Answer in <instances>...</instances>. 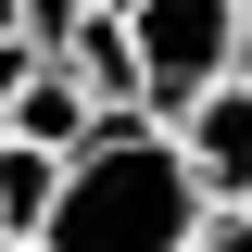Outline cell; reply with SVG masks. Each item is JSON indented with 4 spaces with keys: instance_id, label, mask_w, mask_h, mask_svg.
Returning <instances> with one entry per match:
<instances>
[{
    "instance_id": "6da1fadb",
    "label": "cell",
    "mask_w": 252,
    "mask_h": 252,
    "mask_svg": "<svg viewBox=\"0 0 252 252\" xmlns=\"http://www.w3.org/2000/svg\"><path fill=\"white\" fill-rule=\"evenodd\" d=\"M202 227H215V202L177 164V139L152 114H101V139L63 164V202H51L38 252H189Z\"/></svg>"
},
{
    "instance_id": "7a4b0ae2",
    "label": "cell",
    "mask_w": 252,
    "mask_h": 252,
    "mask_svg": "<svg viewBox=\"0 0 252 252\" xmlns=\"http://www.w3.org/2000/svg\"><path fill=\"white\" fill-rule=\"evenodd\" d=\"M126 51H139V114L177 126L240 76V0H126Z\"/></svg>"
},
{
    "instance_id": "3957f363",
    "label": "cell",
    "mask_w": 252,
    "mask_h": 252,
    "mask_svg": "<svg viewBox=\"0 0 252 252\" xmlns=\"http://www.w3.org/2000/svg\"><path fill=\"white\" fill-rule=\"evenodd\" d=\"M164 139H177V164L202 177V202H215V215H240V202H252V89H240V76H227L215 101H189Z\"/></svg>"
},
{
    "instance_id": "277c9868",
    "label": "cell",
    "mask_w": 252,
    "mask_h": 252,
    "mask_svg": "<svg viewBox=\"0 0 252 252\" xmlns=\"http://www.w3.org/2000/svg\"><path fill=\"white\" fill-rule=\"evenodd\" d=\"M89 139H101V101L76 89L63 63H38L26 89H13V152H38V164H76Z\"/></svg>"
},
{
    "instance_id": "5b68a950",
    "label": "cell",
    "mask_w": 252,
    "mask_h": 252,
    "mask_svg": "<svg viewBox=\"0 0 252 252\" xmlns=\"http://www.w3.org/2000/svg\"><path fill=\"white\" fill-rule=\"evenodd\" d=\"M63 76H76L101 114H139V51H126V13H76V38H63Z\"/></svg>"
},
{
    "instance_id": "8992f818",
    "label": "cell",
    "mask_w": 252,
    "mask_h": 252,
    "mask_svg": "<svg viewBox=\"0 0 252 252\" xmlns=\"http://www.w3.org/2000/svg\"><path fill=\"white\" fill-rule=\"evenodd\" d=\"M51 202H63V164L0 152V240H13V252H38V240H51Z\"/></svg>"
},
{
    "instance_id": "52a82bcc",
    "label": "cell",
    "mask_w": 252,
    "mask_h": 252,
    "mask_svg": "<svg viewBox=\"0 0 252 252\" xmlns=\"http://www.w3.org/2000/svg\"><path fill=\"white\" fill-rule=\"evenodd\" d=\"M189 252H252V215H215V227H202Z\"/></svg>"
},
{
    "instance_id": "ba28073f",
    "label": "cell",
    "mask_w": 252,
    "mask_h": 252,
    "mask_svg": "<svg viewBox=\"0 0 252 252\" xmlns=\"http://www.w3.org/2000/svg\"><path fill=\"white\" fill-rule=\"evenodd\" d=\"M240 89H252V0H240Z\"/></svg>"
},
{
    "instance_id": "9c48e42d",
    "label": "cell",
    "mask_w": 252,
    "mask_h": 252,
    "mask_svg": "<svg viewBox=\"0 0 252 252\" xmlns=\"http://www.w3.org/2000/svg\"><path fill=\"white\" fill-rule=\"evenodd\" d=\"M76 13H126V0H76Z\"/></svg>"
},
{
    "instance_id": "30bf717a",
    "label": "cell",
    "mask_w": 252,
    "mask_h": 252,
    "mask_svg": "<svg viewBox=\"0 0 252 252\" xmlns=\"http://www.w3.org/2000/svg\"><path fill=\"white\" fill-rule=\"evenodd\" d=\"M0 252H13V240H0Z\"/></svg>"
},
{
    "instance_id": "8fae6325",
    "label": "cell",
    "mask_w": 252,
    "mask_h": 252,
    "mask_svg": "<svg viewBox=\"0 0 252 252\" xmlns=\"http://www.w3.org/2000/svg\"><path fill=\"white\" fill-rule=\"evenodd\" d=\"M240 215H252V202H240Z\"/></svg>"
}]
</instances>
